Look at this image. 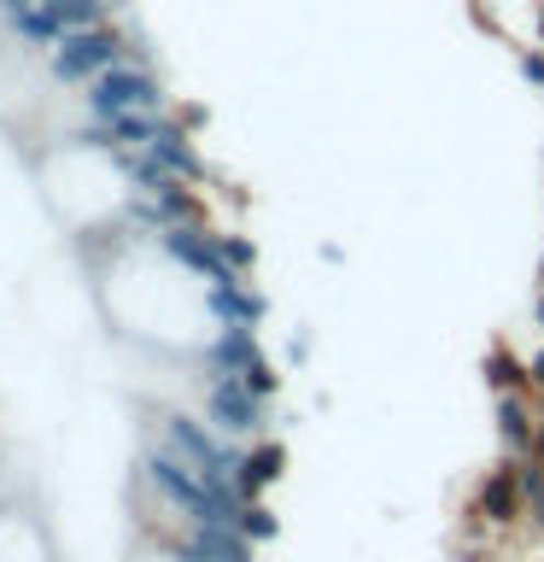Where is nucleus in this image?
Returning <instances> with one entry per match:
<instances>
[{"instance_id":"obj_6","label":"nucleus","mask_w":544,"mask_h":562,"mask_svg":"<svg viewBox=\"0 0 544 562\" xmlns=\"http://www.w3.org/2000/svg\"><path fill=\"white\" fill-rule=\"evenodd\" d=\"M480 509H486L491 527H515V521L526 516V492H521V469H515V463L486 469V481H480Z\"/></svg>"},{"instance_id":"obj_19","label":"nucleus","mask_w":544,"mask_h":562,"mask_svg":"<svg viewBox=\"0 0 544 562\" xmlns=\"http://www.w3.org/2000/svg\"><path fill=\"white\" fill-rule=\"evenodd\" d=\"M515 65H521V77H526V82H539V88H544V53H539V47H533V53H521Z\"/></svg>"},{"instance_id":"obj_15","label":"nucleus","mask_w":544,"mask_h":562,"mask_svg":"<svg viewBox=\"0 0 544 562\" xmlns=\"http://www.w3.org/2000/svg\"><path fill=\"white\" fill-rule=\"evenodd\" d=\"M521 469V492H526V509H533V527L544 533V457L533 451L526 463H515Z\"/></svg>"},{"instance_id":"obj_22","label":"nucleus","mask_w":544,"mask_h":562,"mask_svg":"<svg viewBox=\"0 0 544 562\" xmlns=\"http://www.w3.org/2000/svg\"><path fill=\"white\" fill-rule=\"evenodd\" d=\"M533 316H539V328H544V293L533 299Z\"/></svg>"},{"instance_id":"obj_1","label":"nucleus","mask_w":544,"mask_h":562,"mask_svg":"<svg viewBox=\"0 0 544 562\" xmlns=\"http://www.w3.org/2000/svg\"><path fill=\"white\" fill-rule=\"evenodd\" d=\"M123 59H129V35L112 24H94V30H65V42L47 53V70L53 82H94L100 70H112Z\"/></svg>"},{"instance_id":"obj_24","label":"nucleus","mask_w":544,"mask_h":562,"mask_svg":"<svg viewBox=\"0 0 544 562\" xmlns=\"http://www.w3.org/2000/svg\"><path fill=\"white\" fill-rule=\"evenodd\" d=\"M533 35H539V42H544V7H539V24H533Z\"/></svg>"},{"instance_id":"obj_25","label":"nucleus","mask_w":544,"mask_h":562,"mask_svg":"<svg viewBox=\"0 0 544 562\" xmlns=\"http://www.w3.org/2000/svg\"><path fill=\"white\" fill-rule=\"evenodd\" d=\"M539 281H544V258H539Z\"/></svg>"},{"instance_id":"obj_8","label":"nucleus","mask_w":544,"mask_h":562,"mask_svg":"<svg viewBox=\"0 0 544 562\" xmlns=\"http://www.w3.org/2000/svg\"><path fill=\"white\" fill-rule=\"evenodd\" d=\"M205 311L217 316L223 328H258L270 305H263V293H252L246 281H228V288H211L205 293Z\"/></svg>"},{"instance_id":"obj_12","label":"nucleus","mask_w":544,"mask_h":562,"mask_svg":"<svg viewBox=\"0 0 544 562\" xmlns=\"http://www.w3.org/2000/svg\"><path fill=\"white\" fill-rule=\"evenodd\" d=\"M7 24H12V35H18V42H24V47H59L65 42V24H59V18H53V7H47V0H35V7L30 12H18V18H7Z\"/></svg>"},{"instance_id":"obj_5","label":"nucleus","mask_w":544,"mask_h":562,"mask_svg":"<svg viewBox=\"0 0 544 562\" xmlns=\"http://www.w3.org/2000/svg\"><path fill=\"white\" fill-rule=\"evenodd\" d=\"M158 246L182 263V270H193L200 281H211V288H228V281H240L235 270H228V258L217 252V235H205L200 223H175V228H165L158 235Z\"/></svg>"},{"instance_id":"obj_7","label":"nucleus","mask_w":544,"mask_h":562,"mask_svg":"<svg viewBox=\"0 0 544 562\" xmlns=\"http://www.w3.org/2000/svg\"><path fill=\"white\" fill-rule=\"evenodd\" d=\"M152 153H158V165H165L170 176H182V182H205V158L193 153V140H188V123H170V117H158Z\"/></svg>"},{"instance_id":"obj_23","label":"nucleus","mask_w":544,"mask_h":562,"mask_svg":"<svg viewBox=\"0 0 544 562\" xmlns=\"http://www.w3.org/2000/svg\"><path fill=\"white\" fill-rule=\"evenodd\" d=\"M533 451L544 457V422H539V434H533Z\"/></svg>"},{"instance_id":"obj_14","label":"nucleus","mask_w":544,"mask_h":562,"mask_svg":"<svg viewBox=\"0 0 544 562\" xmlns=\"http://www.w3.org/2000/svg\"><path fill=\"white\" fill-rule=\"evenodd\" d=\"M47 7L65 30H94V24H105V12L123 7V0H47Z\"/></svg>"},{"instance_id":"obj_17","label":"nucleus","mask_w":544,"mask_h":562,"mask_svg":"<svg viewBox=\"0 0 544 562\" xmlns=\"http://www.w3.org/2000/svg\"><path fill=\"white\" fill-rule=\"evenodd\" d=\"M240 533H246V539H275V509L263 504V498H246V509H240Z\"/></svg>"},{"instance_id":"obj_2","label":"nucleus","mask_w":544,"mask_h":562,"mask_svg":"<svg viewBox=\"0 0 544 562\" xmlns=\"http://www.w3.org/2000/svg\"><path fill=\"white\" fill-rule=\"evenodd\" d=\"M223 428L217 422H200V416H165V451H175L182 463H193L200 474H211V481H235L240 474V457L228 439H217Z\"/></svg>"},{"instance_id":"obj_13","label":"nucleus","mask_w":544,"mask_h":562,"mask_svg":"<svg viewBox=\"0 0 544 562\" xmlns=\"http://www.w3.org/2000/svg\"><path fill=\"white\" fill-rule=\"evenodd\" d=\"M486 381L498 386V393H526V386H533V369H526L521 358H509L503 346H491L486 351Z\"/></svg>"},{"instance_id":"obj_16","label":"nucleus","mask_w":544,"mask_h":562,"mask_svg":"<svg viewBox=\"0 0 544 562\" xmlns=\"http://www.w3.org/2000/svg\"><path fill=\"white\" fill-rule=\"evenodd\" d=\"M217 252L228 258V270H235V276H252L258 270V246L246 240V235H217Z\"/></svg>"},{"instance_id":"obj_4","label":"nucleus","mask_w":544,"mask_h":562,"mask_svg":"<svg viewBox=\"0 0 544 562\" xmlns=\"http://www.w3.org/2000/svg\"><path fill=\"white\" fill-rule=\"evenodd\" d=\"M263 404L270 398H258L252 386H246L240 375H211L205 386V422H217L223 434H263Z\"/></svg>"},{"instance_id":"obj_10","label":"nucleus","mask_w":544,"mask_h":562,"mask_svg":"<svg viewBox=\"0 0 544 562\" xmlns=\"http://www.w3.org/2000/svg\"><path fill=\"white\" fill-rule=\"evenodd\" d=\"M258 358V334L252 328H223L217 340H205V369L211 375H240Z\"/></svg>"},{"instance_id":"obj_18","label":"nucleus","mask_w":544,"mask_h":562,"mask_svg":"<svg viewBox=\"0 0 544 562\" xmlns=\"http://www.w3.org/2000/svg\"><path fill=\"white\" fill-rule=\"evenodd\" d=\"M240 381H246V386H252V393H258V398H275V386H281V375H275V363H270V358H263V351H258V358H252V363H246V369H240Z\"/></svg>"},{"instance_id":"obj_9","label":"nucleus","mask_w":544,"mask_h":562,"mask_svg":"<svg viewBox=\"0 0 544 562\" xmlns=\"http://www.w3.org/2000/svg\"><path fill=\"white\" fill-rule=\"evenodd\" d=\"M281 469H287V446H281V439H258V446L240 457L235 486L246 492V498H263V486H275Z\"/></svg>"},{"instance_id":"obj_11","label":"nucleus","mask_w":544,"mask_h":562,"mask_svg":"<svg viewBox=\"0 0 544 562\" xmlns=\"http://www.w3.org/2000/svg\"><path fill=\"white\" fill-rule=\"evenodd\" d=\"M533 434H539V416L526 411V398L498 393V439L509 446V457H533Z\"/></svg>"},{"instance_id":"obj_3","label":"nucleus","mask_w":544,"mask_h":562,"mask_svg":"<svg viewBox=\"0 0 544 562\" xmlns=\"http://www.w3.org/2000/svg\"><path fill=\"white\" fill-rule=\"evenodd\" d=\"M123 112H165V88L147 65H112L88 82V117H123Z\"/></svg>"},{"instance_id":"obj_21","label":"nucleus","mask_w":544,"mask_h":562,"mask_svg":"<svg viewBox=\"0 0 544 562\" xmlns=\"http://www.w3.org/2000/svg\"><path fill=\"white\" fill-rule=\"evenodd\" d=\"M526 369H533V386H544V346L533 351V358H526Z\"/></svg>"},{"instance_id":"obj_20","label":"nucleus","mask_w":544,"mask_h":562,"mask_svg":"<svg viewBox=\"0 0 544 562\" xmlns=\"http://www.w3.org/2000/svg\"><path fill=\"white\" fill-rule=\"evenodd\" d=\"M35 0H0V18H18V12H30Z\"/></svg>"}]
</instances>
